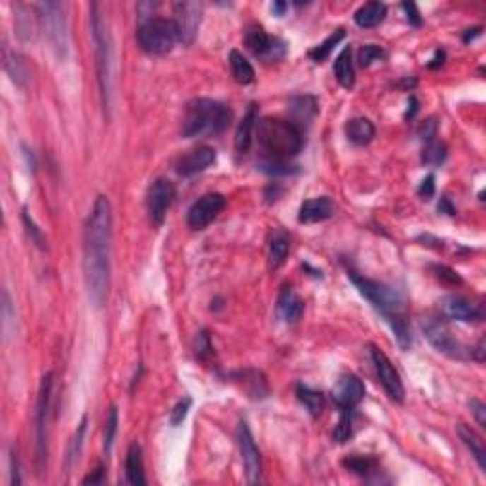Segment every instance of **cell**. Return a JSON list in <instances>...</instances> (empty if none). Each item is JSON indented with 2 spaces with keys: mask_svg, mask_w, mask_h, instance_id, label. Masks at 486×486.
Returning <instances> with one entry per match:
<instances>
[{
  "mask_svg": "<svg viewBox=\"0 0 486 486\" xmlns=\"http://www.w3.org/2000/svg\"><path fill=\"white\" fill-rule=\"evenodd\" d=\"M334 76L338 80V84L346 90H352L355 85V69H353L352 61V46H346L342 49L336 61H334Z\"/></svg>",
  "mask_w": 486,
  "mask_h": 486,
  "instance_id": "cell-26",
  "label": "cell"
},
{
  "mask_svg": "<svg viewBox=\"0 0 486 486\" xmlns=\"http://www.w3.org/2000/svg\"><path fill=\"white\" fill-rule=\"evenodd\" d=\"M232 112L226 105L215 99H194L186 105L182 116L181 134L186 139L213 137L223 134L230 124Z\"/></svg>",
  "mask_w": 486,
  "mask_h": 486,
  "instance_id": "cell-4",
  "label": "cell"
},
{
  "mask_svg": "<svg viewBox=\"0 0 486 486\" xmlns=\"http://www.w3.org/2000/svg\"><path fill=\"white\" fill-rule=\"evenodd\" d=\"M353 435V408H340V418L334 427V441L336 443H348Z\"/></svg>",
  "mask_w": 486,
  "mask_h": 486,
  "instance_id": "cell-35",
  "label": "cell"
},
{
  "mask_svg": "<svg viewBox=\"0 0 486 486\" xmlns=\"http://www.w3.org/2000/svg\"><path fill=\"white\" fill-rule=\"evenodd\" d=\"M217 160V152L211 146H196L186 154H182L181 158L177 160L175 170L181 177H192L196 173L206 171L209 165L215 164Z\"/></svg>",
  "mask_w": 486,
  "mask_h": 486,
  "instance_id": "cell-17",
  "label": "cell"
},
{
  "mask_svg": "<svg viewBox=\"0 0 486 486\" xmlns=\"http://www.w3.org/2000/svg\"><path fill=\"white\" fill-rule=\"evenodd\" d=\"M363 397L364 386L355 374L346 372L336 380V386L333 388V399L340 408H355L363 401Z\"/></svg>",
  "mask_w": 486,
  "mask_h": 486,
  "instance_id": "cell-18",
  "label": "cell"
},
{
  "mask_svg": "<svg viewBox=\"0 0 486 486\" xmlns=\"http://www.w3.org/2000/svg\"><path fill=\"white\" fill-rule=\"evenodd\" d=\"M439 306H441V312L444 314V317L456 319V321L471 323L480 321L485 317L482 304L473 302L469 298L460 297V295H449V297L441 298Z\"/></svg>",
  "mask_w": 486,
  "mask_h": 486,
  "instance_id": "cell-16",
  "label": "cell"
},
{
  "mask_svg": "<svg viewBox=\"0 0 486 486\" xmlns=\"http://www.w3.org/2000/svg\"><path fill=\"white\" fill-rule=\"evenodd\" d=\"M344 38H346V30L336 29L331 37H327L321 44H317L316 48L310 49V52H308V57H310L314 63H321V61H325L328 55L333 54V49L336 48Z\"/></svg>",
  "mask_w": 486,
  "mask_h": 486,
  "instance_id": "cell-30",
  "label": "cell"
},
{
  "mask_svg": "<svg viewBox=\"0 0 486 486\" xmlns=\"http://www.w3.org/2000/svg\"><path fill=\"white\" fill-rule=\"evenodd\" d=\"M403 10L407 12L408 23L414 25V27H420V25H422V18H420L418 8H416L414 2H405V4H403Z\"/></svg>",
  "mask_w": 486,
  "mask_h": 486,
  "instance_id": "cell-49",
  "label": "cell"
},
{
  "mask_svg": "<svg viewBox=\"0 0 486 486\" xmlns=\"http://www.w3.org/2000/svg\"><path fill=\"white\" fill-rule=\"evenodd\" d=\"M103 473H105V469L97 468L95 471H93V475H88V477H85L84 485H99V482L103 480Z\"/></svg>",
  "mask_w": 486,
  "mask_h": 486,
  "instance_id": "cell-50",
  "label": "cell"
},
{
  "mask_svg": "<svg viewBox=\"0 0 486 486\" xmlns=\"http://www.w3.org/2000/svg\"><path fill=\"white\" fill-rule=\"evenodd\" d=\"M85 427H88V416H84V418H82V422H80V425H78V429H76V433H74L73 439H71V444H69V454H67L69 468H73L74 462L78 460L80 449H82V443H84Z\"/></svg>",
  "mask_w": 486,
  "mask_h": 486,
  "instance_id": "cell-38",
  "label": "cell"
},
{
  "mask_svg": "<svg viewBox=\"0 0 486 486\" xmlns=\"http://www.w3.org/2000/svg\"><path fill=\"white\" fill-rule=\"evenodd\" d=\"M333 215L334 203L328 200L327 196L312 198V200H306L302 206H300L298 223H302V225H316V223H323V220L331 219Z\"/></svg>",
  "mask_w": 486,
  "mask_h": 486,
  "instance_id": "cell-19",
  "label": "cell"
},
{
  "mask_svg": "<svg viewBox=\"0 0 486 486\" xmlns=\"http://www.w3.org/2000/svg\"><path fill=\"white\" fill-rule=\"evenodd\" d=\"M52 388H54V374H44L40 382L37 401V462L38 473H44L46 460H48V413L49 399H52Z\"/></svg>",
  "mask_w": 486,
  "mask_h": 486,
  "instance_id": "cell-9",
  "label": "cell"
},
{
  "mask_svg": "<svg viewBox=\"0 0 486 486\" xmlns=\"http://www.w3.org/2000/svg\"><path fill=\"white\" fill-rule=\"evenodd\" d=\"M179 40V29L173 19L150 18L137 29V44L148 55L170 54Z\"/></svg>",
  "mask_w": 486,
  "mask_h": 486,
  "instance_id": "cell-6",
  "label": "cell"
},
{
  "mask_svg": "<svg viewBox=\"0 0 486 486\" xmlns=\"http://www.w3.org/2000/svg\"><path fill=\"white\" fill-rule=\"evenodd\" d=\"M175 198V186L167 179H156L152 182L148 194H146V211L156 226H162L167 215V209Z\"/></svg>",
  "mask_w": 486,
  "mask_h": 486,
  "instance_id": "cell-13",
  "label": "cell"
},
{
  "mask_svg": "<svg viewBox=\"0 0 486 486\" xmlns=\"http://www.w3.org/2000/svg\"><path fill=\"white\" fill-rule=\"evenodd\" d=\"M91 35L95 44V65H97L99 90H101V101L103 109L109 116L110 103H112V37H110L109 23L101 13L99 4H91Z\"/></svg>",
  "mask_w": 486,
  "mask_h": 486,
  "instance_id": "cell-5",
  "label": "cell"
},
{
  "mask_svg": "<svg viewBox=\"0 0 486 486\" xmlns=\"http://www.w3.org/2000/svg\"><path fill=\"white\" fill-rule=\"evenodd\" d=\"M261 170L268 175H291L297 170H292V165H289L285 160H273L268 158L261 164Z\"/></svg>",
  "mask_w": 486,
  "mask_h": 486,
  "instance_id": "cell-42",
  "label": "cell"
},
{
  "mask_svg": "<svg viewBox=\"0 0 486 486\" xmlns=\"http://www.w3.org/2000/svg\"><path fill=\"white\" fill-rule=\"evenodd\" d=\"M469 408H471V413H473L475 420H477V424H479L480 427H486V407H485V403L479 401V399H471V401H469Z\"/></svg>",
  "mask_w": 486,
  "mask_h": 486,
  "instance_id": "cell-47",
  "label": "cell"
},
{
  "mask_svg": "<svg viewBox=\"0 0 486 486\" xmlns=\"http://www.w3.org/2000/svg\"><path fill=\"white\" fill-rule=\"evenodd\" d=\"M225 206V196L219 194V192H209V194L201 196L200 200H196L189 209V217H186L189 226L192 230H203L219 217Z\"/></svg>",
  "mask_w": 486,
  "mask_h": 486,
  "instance_id": "cell-12",
  "label": "cell"
},
{
  "mask_svg": "<svg viewBox=\"0 0 486 486\" xmlns=\"http://www.w3.org/2000/svg\"><path fill=\"white\" fill-rule=\"evenodd\" d=\"M23 225L25 228H27V234H29L30 242L35 243L37 247H40V249H46V237H44L42 230L35 225V220L30 219V215L27 209H23Z\"/></svg>",
  "mask_w": 486,
  "mask_h": 486,
  "instance_id": "cell-43",
  "label": "cell"
},
{
  "mask_svg": "<svg viewBox=\"0 0 486 486\" xmlns=\"http://www.w3.org/2000/svg\"><path fill=\"white\" fill-rule=\"evenodd\" d=\"M112 249V206L107 196H97L84 225V281L95 308H103L110 289Z\"/></svg>",
  "mask_w": 486,
  "mask_h": 486,
  "instance_id": "cell-1",
  "label": "cell"
},
{
  "mask_svg": "<svg viewBox=\"0 0 486 486\" xmlns=\"http://www.w3.org/2000/svg\"><path fill=\"white\" fill-rule=\"evenodd\" d=\"M237 444H239V452H242V462L243 468H245V475H247V482L249 485L261 482L262 456L247 422H239V427H237Z\"/></svg>",
  "mask_w": 486,
  "mask_h": 486,
  "instance_id": "cell-10",
  "label": "cell"
},
{
  "mask_svg": "<svg viewBox=\"0 0 486 486\" xmlns=\"http://www.w3.org/2000/svg\"><path fill=\"white\" fill-rule=\"evenodd\" d=\"M173 10H175L173 21L179 29V38H181L182 44L190 46L196 40V35L200 29L203 6L200 2H177Z\"/></svg>",
  "mask_w": 486,
  "mask_h": 486,
  "instance_id": "cell-15",
  "label": "cell"
},
{
  "mask_svg": "<svg viewBox=\"0 0 486 486\" xmlns=\"http://www.w3.org/2000/svg\"><path fill=\"white\" fill-rule=\"evenodd\" d=\"M369 353H371L378 380L382 384V388L386 389V393L389 395V399L395 403L405 401V388H403L401 377H399V372L395 371V367L391 364L388 355L382 350H378L377 346H369Z\"/></svg>",
  "mask_w": 486,
  "mask_h": 486,
  "instance_id": "cell-11",
  "label": "cell"
},
{
  "mask_svg": "<svg viewBox=\"0 0 486 486\" xmlns=\"http://www.w3.org/2000/svg\"><path fill=\"white\" fill-rule=\"evenodd\" d=\"M416 110H418V101H416V97H410V101H408L407 118H414V114H416Z\"/></svg>",
  "mask_w": 486,
  "mask_h": 486,
  "instance_id": "cell-56",
  "label": "cell"
},
{
  "mask_svg": "<svg viewBox=\"0 0 486 486\" xmlns=\"http://www.w3.org/2000/svg\"><path fill=\"white\" fill-rule=\"evenodd\" d=\"M278 314L285 323L292 325L297 323L304 314V300L298 297L295 289L289 285L281 287L280 297H278Z\"/></svg>",
  "mask_w": 486,
  "mask_h": 486,
  "instance_id": "cell-20",
  "label": "cell"
},
{
  "mask_svg": "<svg viewBox=\"0 0 486 486\" xmlns=\"http://www.w3.org/2000/svg\"><path fill=\"white\" fill-rule=\"evenodd\" d=\"M458 435L463 441V444L471 450V456L475 458V462L479 463L480 471H486V446L485 441L477 435V433L466 424H458Z\"/></svg>",
  "mask_w": 486,
  "mask_h": 486,
  "instance_id": "cell-27",
  "label": "cell"
},
{
  "mask_svg": "<svg viewBox=\"0 0 486 486\" xmlns=\"http://www.w3.org/2000/svg\"><path fill=\"white\" fill-rule=\"evenodd\" d=\"M2 63H4V71L10 74V78L18 85H25L30 78V71L27 63L19 54L12 52L6 44L2 46Z\"/></svg>",
  "mask_w": 486,
  "mask_h": 486,
  "instance_id": "cell-21",
  "label": "cell"
},
{
  "mask_svg": "<svg viewBox=\"0 0 486 486\" xmlns=\"http://www.w3.org/2000/svg\"><path fill=\"white\" fill-rule=\"evenodd\" d=\"M236 377L242 380V384H245V389H247V393H249L253 399H264L268 395L266 380H264V377H262L261 372L243 371L237 372Z\"/></svg>",
  "mask_w": 486,
  "mask_h": 486,
  "instance_id": "cell-31",
  "label": "cell"
},
{
  "mask_svg": "<svg viewBox=\"0 0 486 486\" xmlns=\"http://www.w3.org/2000/svg\"><path fill=\"white\" fill-rule=\"evenodd\" d=\"M287 8H289V6H287L285 2H273V4H272V12L275 13L278 18H281V16H283V13L287 12Z\"/></svg>",
  "mask_w": 486,
  "mask_h": 486,
  "instance_id": "cell-54",
  "label": "cell"
},
{
  "mask_svg": "<svg viewBox=\"0 0 486 486\" xmlns=\"http://www.w3.org/2000/svg\"><path fill=\"white\" fill-rule=\"evenodd\" d=\"M116 432H118V408L110 407L109 416H107V424H105V454L107 456L112 452Z\"/></svg>",
  "mask_w": 486,
  "mask_h": 486,
  "instance_id": "cell-39",
  "label": "cell"
},
{
  "mask_svg": "<svg viewBox=\"0 0 486 486\" xmlns=\"http://www.w3.org/2000/svg\"><path fill=\"white\" fill-rule=\"evenodd\" d=\"M422 331L424 336L429 340L439 353H444L446 357L458 359V361H468L473 359L471 355V348L456 338L454 334L450 333V328L446 327V323L439 321V319H424L422 321Z\"/></svg>",
  "mask_w": 486,
  "mask_h": 486,
  "instance_id": "cell-8",
  "label": "cell"
},
{
  "mask_svg": "<svg viewBox=\"0 0 486 486\" xmlns=\"http://www.w3.org/2000/svg\"><path fill=\"white\" fill-rule=\"evenodd\" d=\"M256 128V105H249V109L243 116V120L239 122L236 131V150L239 154L249 152L251 145H253V134Z\"/></svg>",
  "mask_w": 486,
  "mask_h": 486,
  "instance_id": "cell-23",
  "label": "cell"
},
{
  "mask_svg": "<svg viewBox=\"0 0 486 486\" xmlns=\"http://www.w3.org/2000/svg\"><path fill=\"white\" fill-rule=\"evenodd\" d=\"M2 333H4L6 342L12 333H16V310H13L8 291H2Z\"/></svg>",
  "mask_w": 486,
  "mask_h": 486,
  "instance_id": "cell-36",
  "label": "cell"
},
{
  "mask_svg": "<svg viewBox=\"0 0 486 486\" xmlns=\"http://www.w3.org/2000/svg\"><path fill=\"white\" fill-rule=\"evenodd\" d=\"M480 32H482V29L480 27H475V29H468L466 30V35H463V42L468 44V42H471L475 37H479Z\"/></svg>",
  "mask_w": 486,
  "mask_h": 486,
  "instance_id": "cell-53",
  "label": "cell"
},
{
  "mask_svg": "<svg viewBox=\"0 0 486 486\" xmlns=\"http://www.w3.org/2000/svg\"><path fill=\"white\" fill-rule=\"evenodd\" d=\"M443 61H444V52H443V49H437V52H435V57H433L432 63H427V67H429V69L441 67V65H443Z\"/></svg>",
  "mask_w": 486,
  "mask_h": 486,
  "instance_id": "cell-52",
  "label": "cell"
},
{
  "mask_svg": "<svg viewBox=\"0 0 486 486\" xmlns=\"http://www.w3.org/2000/svg\"><path fill=\"white\" fill-rule=\"evenodd\" d=\"M377 135V129H374V124H372L369 118H352V120L346 124V137L352 141L353 145L364 146L369 145Z\"/></svg>",
  "mask_w": 486,
  "mask_h": 486,
  "instance_id": "cell-24",
  "label": "cell"
},
{
  "mask_svg": "<svg viewBox=\"0 0 486 486\" xmlns=\"http://www.w3.org/2000/svg\"><path fill=\"white\" fill-rule=\"evenodd\" d=\"M348 278L352 280L353 285L357 287V291L371 302L372 308L386 319V323L393 331L399 346L403 350L410 348L413 334H410L407 316H405V300H403L401 292L393 289V287L386 285V283L363 278V275H359L353 270H348Z\"/></svg>",
  "mask_w": 486,
  "mask_h": 486,
  "instance_id": "cell-2",
  "label": "cell"
},
{
  "mask_svg": "<svg viewBox=\"0 0 486 486\" xmlns=\"http://www.w3.org/2000/svg\"><path fill=\"white\" fill-rule=\"evenodd\" d=\"M126 480L131 486H145V463H143V450L137 443L129 446L126 456Z\"/></svg>",
  "mask_w": 486,
  "mask_h": 486,
  "instance_id": "cell-22",
  "label": "cell"
},
{
  "mask_svg": "<svg viewBox=\"0 0 486 486\" xmlns=\"http://www.w3.org/2000/svg\"><path fill=\"white\" fill-rule=\"evenodd\" d=\"M386 13H388V6L384 2H367L355 12L353 19L361 29H372L382 23Z\"/></svg>",
  "mask_w": 486,
  "mask_h": 486,
  "instance_id": "cell-25",
  "label": "cell"
},
{
  "mask_svg": "<svg viewBox=\"0 0 486 486\" xmlns=\"http://www.w3.org/2000/svg\"><path fill=\"white\" fill-rule=\"evenodd\" d=\"M342 466L350 469L352 473L361 475V477H369L378 469L377 458H372V456H350L342 462Z\"/></svg>",
  "mask_w": 486,
  "mask_h": 486,
  "instance_id": "cell-33",
  "label": "cell"
},
{
  "mask_svg": "<svg viewBox=\"0 0 486 486\" xmlns=\"http://www.w3.org/2000/svg\"><path fill=\"white\" fill-rule=\"evenodd\" d=\"M439 211L441 213L446 211V215H454V207L450 206V201L446 200V198H443V200H441V203H439Z\"/></svg>",
  "mask_w": 486,
  "mask_h": 486,
  "instance_id": "cell-55",
  "label": "cell"
},
{
  "mask_svg": "<svg viewBox=\"0 0 486 486\" xmlns=\"http://www.w3.org/2000/svg\"><path fill=\"white\" fill-rule=\"evenodd\" d=\"M194 353H196V357L200 359V361H209V359L213 357V342H211V336H209V333H207L206 328L200 331L198 336H196Z\"/></svg>",
  "mask_w": 486,
  "mask_h": 486,
  "instance_id": "cell-40",
  "label": "cell"
},
{
  "mask_svg": "<svg viewBox=\"0 0 486 486\" xmlns=\"http://www.w3.org/2000/svg\"><path fill=\"white\" fill-rule=\"evenodd\" d=\"M291 112L300 122H310L317 112V101L310 95L291 99Z\"/></svg>",
  "mask_w": 486,
  "mask_h": 486,
  "instance_id": "cell-34",
  "label": "cell"
},
{
  "mask_svg": "<svg viewBox=\"0 0 486 486\" xmlns=\"http://www.w3.org/2000/svg\"><path fill=\"white\" fill-rule=\"evenodd\" d=\"M228 63H230L232 76H234L237 84L247 85L255 80V69L237 49H232L230 55H228Z\"/></svg>",
  "mask_w": 486,
  "mask_h": 486,
  "instance_id": "cell-28",
  "label": "cell"
},
{
  "mask_svg": "<svg viewBox=\"0 0 486 486\" xmlns=\"http://www.w3.org/2000/svg\"><path fill=\"white\" fill-rule=\"evenodd\" d=\"M256 141L261 148L268 154V158L289 160L295 158L302 150L304 137L302 129L292 120L281 118H262L256 120Z\"/></svg>",
  "mask_w": 486,
  "mask_h": 486,
  "instance_id": "cell-3",
  "label": "cell"
},
{
  "mask_svg": "<svg viewBox=\"0 0 486 486\" xmlns=\"http://www.w3.org/2000/svg\"><path fill=\"white\" fill-rule=\"evenodd\" d=\"M190 407H192V399H190V397H184V399H181V401L177 403L175 407H173V410H171V414H170V422L173 427H177V425H181L182 422H184Z\"/></svg>",
  "mask_w": 486,
  "mask_h": 486,
  "instance_id": "cell-44",
  "label": "cell"
},
{
  "mask_svg": "<svg viewBox=\"0 0 486 486\" xmlns=\"http://www.w3.org/2000/svg\"><path fill=\"white\" fill-rule=\"evenodd\" d=\"M38 10V19L42 29L55 52L65 57L69 49V30H67V6L61 2H40L35 6Z\"/></svg>",
  "mask_w": 486,
  "mask_h": 486,
  "instance_id": "cell-7",
  "label": "cell"
},
{
  "mask_svg": "<svg viewBox=\"0 0 486 486\" xmlns=\"http://www.w3.org/2000/svg\"><path fill=\"white\" fill-rule=\"evenodd\" d=\"M297 397H298V401L302 403L304 408H306V410H308L314 418L319 416V414L323 413V408H325V397H323L321 391H316V389L308 388V386L298 384Z\"/></svg>",
  "mask_w": 486,
  "mask_h": 486,
  "instance_id": "cell-29",
  "label": "cell"
},
{
  "mask_svg": "<svg viewBox=\"0 0 486 486\" xmlns=\"http://www.w3.org/2000/svg\"><path fill=\"white\" fill-rule=\"evenodd\" d=\"M245 46L256 55L266 61H275L285 54V44L268 35L261 25H251L245 30Z\"/></svg>",
  "mask_w": 486,
  "mask_h": 486,
  "instance_id": "cell-14",
  "label": "cell"
},
{
  "mask_svg": "<svg viewBox=\"0 0 486 486\" xmlns=\"http://www.w3.org/2000/svg\"><path fill=\"white\" fill-rule=\"evenodd\" d=\"M418 194L420 198H424V200H432L433 194H435V175L429 173V175L425 177L424 181H422V184H420Z\"/></svg>",
  "mask_w": 486,
  "mask_h": 486,
  "instance_id": "cell-48",
  "label": "cell"
},
{
  "mask_svg": "<svg viewBox=\"0 0 486 486\" xmlns=\"http://www.w3.org/2000/svg\"><path fill=\"white\" fill-rule=\"evenodd\" d=\"M420 137L424 141V145L425 143L435 141V137H437V122L433 120V118H429L425 124H422V128H420Z\"/></svg>",
  "mask_w": 486,
  "mask_h": 486,
  "instance_id": "cell-46",
  "label": "cell"
},
{
  "mask_svg": "<svg viewBox=\"0 0 486 486\" xmlns=\"http://www.w3.org/2000/svg\"><path fill=\"white\" fill-rule=\"evenodd\" d=\"M432 270L435 272V275H437L439 280L446 281V283H450V285H462V278H460V275H458L452 268L437 264V266H432Z\"/></svg>",
  "mask_w": 486,
  "mask_h": 486,
  "instance_id": "cell-45",
  "label": "cell"
},
{
  "mask_svg": "<svg viewBox=\"0 0 486 486\" xmlns=\"http://www.w3.org/2000/svg\"><path fill=\"white\" fill-rule=\"evenodd\" d=\"M289 237L285 234H275V236L270 239V247H268V262H270V268H280L283 262H285L287 255H289Z\"/></svg>",
  "mask_w": 486,
  "mask_h": 486,
  "instance_id": "cell-32",
  "label": "cell"
},
{
  "mask_svg": "<svg viewBox=\"0 0 486 486\" xmlns=\"http://www.w3.org/2000/svg\"><path fill=\"white\" fill-rule=\"evenodd\" d=\"M446 160V146L443 143H437V141H432V143H425L424 152H422V162L427 165H439L443 164Z\"/></svg>",
  "mask_w": 486,
  "mask_h": 486,
  "instance_id": "cell-37",
  "label": "cell"
},
{
  "mask_svg": "<svg viewBox=\"0 0 486 486\" xmlns=\"http://www.w3.org/2000/svg\"><path fill=\"white\" fill-rule=\"evenodd\" d=\"M384 57H386L384 49L380 48V46H374V44H367V46H363V48L359 49L357 54V61L361 67H369L371 63H374V61L378 59H384Z\"/></svg>",
  "mask_w": 486,
  "mask_h": 486,
  "instance_id": "cell-41",
  "label": "cell"
},
{
  "mask_svg": "<svg viewBox=\"0 0 486 486\" xmlns=\"http://www.w3.org/2000/svg\"><path fill=\"white\" fill-rule=\"evenodd\" d=\"M12 485H21V477H19V466L16 454H12Z\"/></svg>",
  "mask_w": 486,
  "mask_h": 486,
  "instance_id": "cell-51",
  "label": "cell"
}]
</instances>
